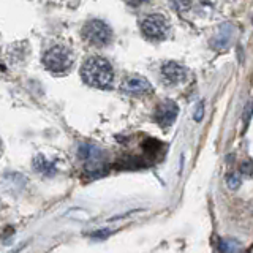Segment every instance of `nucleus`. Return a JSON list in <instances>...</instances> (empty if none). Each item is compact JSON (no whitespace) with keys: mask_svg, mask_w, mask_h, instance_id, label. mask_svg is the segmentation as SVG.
I'll return each mask as SVG.
<instances>
[{"mask_svg":"<svg viewBox=\"0 0 253 253\" xmlns=\"http://www.w3.org/2000/svg\"><path fill=\"white\" fill-rule=\"evenodd\" d=\"M81 76L87 85L95 89H109L114 81V70L105 57L92 55L83 63Z\"/></svg>","mask_w":253,"mask_h":253,"instance_id":"f257e3e1","label":"nucleus"},{"mask_svg":"<svg viewBox=\"0 0 253 253\" xmlns=\"http://www.w3.org/2000/svg\"><path fill=\"white\" fill-rule=\"evenodd\" d=\"M43 63L52 73H65L73 65V52L67 46L55 44L44 52Z\"/></svg>","mask_w":253,"mask_h":253,"instance_id":"f03ea898","label":"nucleus"},{"mask_svg":"<svg viewBox=\"0 0 253 253\" xmlns=\"http://www.w3.org/2000/svg\"><path fill=\"white\" fill-rule=\"evenodd\" d=\"M139 27L144 37L152 40V42H162L169 34V22L160 13L146 14L139 21Z\"/></svg>","mask_w":253,"mask_h":253,"instance_id":"7ed1b4c3","label":"nucleus"},{"mask_svg":"<svg viewBox=\"0 0 253 253\" xmlns=\"http://www.w3.org/2000/svg\"><path fill=\"white\" fill-rule=\"evenodd\" d=\"M79 157L85 163V169L92 177L106 172V157L101 149L93 144H83L79 147Z\"/></svg>","mask_w":253,"mask_h":253,"instance_id":"20e7f679","label":"nucleus"},{"mask_svg":"<svg viewBox=\"0 0 253 253\" xmlns=\"http://www.w3.org/2000/svg\"><path fill=\"white\" fill-rule=\"evenodd\" d=\"M83 37L92 46L101 47L111 43V40H113V30H111V27L106 22H103L100 19H92L89 22H85V26L83 29Z\"/></svg>","mask_w":253,"mask_h":253,"instance_id":"39448f33","label":"nucleus"},{"mask_svg":"<svg viewBox=\"0 0 253 253\" xmlns=\"http://www.w3.org/2000/svg\"><path fill=\"white\" fill-rule=\"evenodd\" d=\"M121 90L126 95H133V97H142V95H149L154 90L152 84H150L146 78L138 75L125 76L121 84Z\"/></svg>","mask_w":253,"mask_h":253,"instance_id":"423d86ee","label":"nucleus"},{"mask_svg":"<svg viewBox=\"0 0 253 253\" xmlns=\"http://www.w3.org/2000/svg\"><path fill=\"white\" fill-rule=\"evenodd\" d=\"M177 113H179V108L174 101L171 100H166V101H162L160 105L157 106V111H155V121L158 122V125L162 126H169L174 124L177 117Z\"/></svg>","mask_w":253,"mask_h":253,"instance_id":"0eeeda50","label":"nucleus"},{"mask_svg":"<svg viewBox=\"0 0 253 253\" xmlns=\"http://www.w3.org/2000/svg\"><path fill=\"white\" fill-rule=\"evenodd\" d=\"M187 76L185 67L179 65L177 62H166L162 67V79L165 84L168 85H176L182 83Z\"/></svg>","mask_w":253,"mask_h":253,"instance_id":"6e6552de","label":"nucleus"},{"mask_svg":"<svg viewBox=\"0 0 253 253\" xmlns=\"http://www.w3.org/2000/svg\"><path fill=\"white\" fill-rule=\"evenodd\" d=\"M35 168L40 171V172H46V174H52L54 172V166L51 162H46L43 157H37L35 158Z\"/></svg>","mask_w":253,"mask_h":253,"instance_id":"1a4fd4ad","label":"nucleus"},{"mask_svg":"<svg viewBox=\"0 0 253 253\" xmlns=\"http://www.w3.org/2000/svg\"><path fill=\"white\" fill-rule=\"evenodd\" d=\"M226 184L231 188H237L241 185V176L237 172H229L226 176Z\"/></svg>","mask_w":253,"mask_h":253,"instance_id":"9d476101","label":"nucleus"},{"mask_svg":"<svg viewBox=\"0 0 253 253\" xmlns=\"http://www.w3.org/2000/svg\"><path fill=\"white\" fill-rule=\"evenodd\" d=\"M169 2L172 3V6L176 8L177 11H185L190 8V5H192L190 0H169Z\"/></svg>","mask_w":253,"mask_h":253,"instance_id":"9b49d317","label":"nucleus"},{"mask_svg":"<svg viewBox=\"0 0 253 253\" xmlns=\"http://www.w3.org/2000/svg\"><path fill=\"white\" fill-rule=\"evenodd\" d=\"M234 245H237L234 241H221L220 242V252L221 253H234Z\"/></svg>","mask_w":253,"mask_h":253,"instance_id":"f8f14e48","label":"nucleus"},{"mask_svg":"<svg viewBox=\"0 0 253 253\" xmlns=\"http://www.w3.org/2000/svg\"><path fill=\"white\" fill-rule=\"evenodd\" d=\"M203 113H204V105H203V103H200V106H198L196 113H195V121L196 122H200L203 119Z\"/></svg>","mask_w":253,"mask_h":253,"instance_id":"ddd939ff","label":"nucleus"},{"mask_svg":"<svg viewBox=\"0 0 253 253\" xmlns=\"http://www.w3.org/2000/svg\"><path fill=\"white\" fill-rule=\"evenodd\" d=\"M125 2L128 3L130 6H134V8H136V6H141L142 3H146L147 0H125Z\"/></svg>","mask_w":253,"mask_h":253,"instance_id":"4468645a","label":"nucleus"},{"mask_svg":"<svg viewBox=\"0 0 253 253\" xmlns=\"http://www.w3.org/2000/svg\"><path fill=\"white\" fill-rule=\"evenodd\" d=\"M241 169L245 172V174H250L252 172V163H250V160H247V162H245L242 166H241Z\"/></svg>","mask_w":253,"mask_h":253,"instance_id":"2eb2a0df","label":"nucleus"},{"mask_svg":"<svg viewBox=\"0 0 253 253\" xmlns=\"http://www.w3.org/2000/svg\"><path fill=\"white\" fill-rule=\"evenodd\" d=\"M0 152H2V141H0Z\"/></svg>","mask_w":253,"mask_h":253,"instance_id":"dca6fc26","label":"nucleus"}]
</instances>
